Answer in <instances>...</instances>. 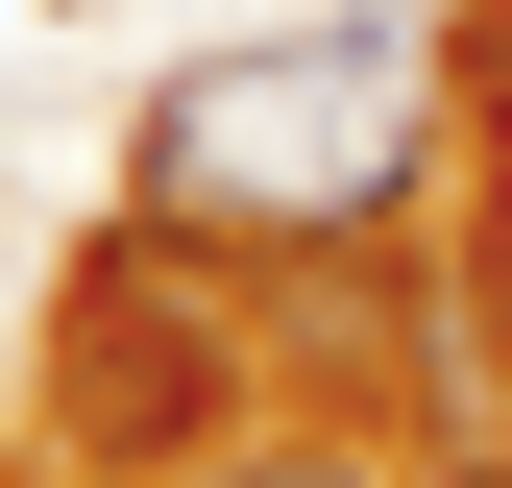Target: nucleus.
<instances>
[{"instance_id":"nucleus-1","label":"nucleus","mask_w":512,"mask_h":488,"mask_svg":"<svg viewBox=\"0 0 512 488\" xmlns=\"http://www.w3.org/2000/svg\"><path fill=\"white\" fill-rule=\"evenodd\" d=\"M415 171V49L391 25H293V49H244V74H171L147 98V220H366Z\"/></svg>"},{"instance_id":"nucleus-2","label":"nucleus","mask_w":512,"mask_h":488,"mask_svg":"<svg viewBox=\"0 0 512 488\" xmlns=\"http://www.w3.org/2000/svg\"><path fill=\"white\" fill-rule=\"evenodd\" d=\"M196 488H391L366 440H244V464H196Z\"/></svg>"},{"instance_id":"nucleus-3","label":"nucleus","mask_w":512,"mask_h":488,"mask_svg":"<svg viewBox=\"0 0 512 488\" xmlns=\"http://www.w3.org/2000/svg\"><path fill=\"white\" fill-rule=\"evenodd\" d=\"M488 244H512V122H488Z\"/></svg>"},{"instance_id":"nucleus-4","label":"nucleus","mask_w":512,"mask_h":488,"mask_svg":"<svg viewBox=\"0 0 512 488\" xmlns=\"http://www.w3.org/2000/svg\"><path fill=\"white\" fill-rule=\"evenodd\" d=\"M439 488H512V464H439Z\"/></svg>"}]
</instances>
